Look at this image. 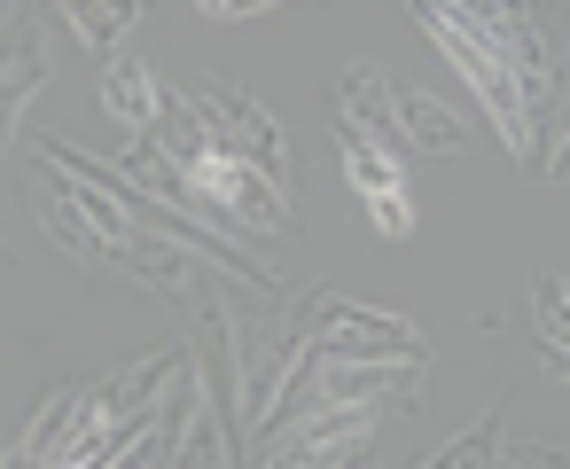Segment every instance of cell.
Segmentation results:
<instances>
[{"label":"cell","instance_id":"obj_1","mask_svg":"<svg viewBox=\"0 0 570 469\" xmlns=\"http://www.w3.org/2000/svg\"><path fill=\"white\" fill-rule=\"evenodd\" d=\"M180 102H188V118L204 126V141H212V149H227V157H243V165L274 173L282 188H297L289 134H282V118H274L266 102H250V95H243V87H227V79H196Z\"/></svg>","mask_w":570,"mask_h":469},{"label":"cell","instance_id":"obj_2","mask_svg":"<svg viewBox=\"0 0 570 469\" xmlns=\"http://www.w3.org/2000/svg\"><path fill=\"white\" fill-rule=\"evenodd\" d=\"M313 352H321V360H430V344L414 336V321L375 313V305H352V297H336V290L321 297Z\"/></svg>","mask_w":570,"mask_h":469},{"label":"cell","instance_id":"obj_3","mask_svg":"<svg viewBox=\"0 0 570 469\" xmlns=\"http://www.w3.org/2000/svg\"><path fill=\"white\" fill-rule=\"evenodd\" d=\"M375 422H383V399H313V414L266 461H360L367 438H375Z\"/></svg>","mask_w":570,"mask_h":469},{"label":"cell","instance_id":"obj_4","mask_svg":"<svg viewBox=\"0 0 570 469\" xmlns=\"http://www.w3.org/2000/svg\"><path fill=\"white\" fill-rule=\"evenodd\" d=\"M344 180L360 188V204H367V219L399 243L406 227H414V204H406V173H399V157H383L367 134H352L344 126Z\"/></svg>","mask_w":570,"mask_h":469},{"label":"cell","instance_id":"obj_5","mask_svg":"<svg viewBox=\"0 0 570 469\" xmlns=\"http://www.w3.org/2000/svg\"><path fill=\"white\" fill-rule=\"evenodd\" d=\"M40 87H48V32H40V17H24L0 40V157H17V118Z\"/></svg>","mask_w":570,"mask_h":469},{"label":"cell","instance_id":"obj_6","mask_svg":"<svg viewBox=\"0 0 570 469\" xmlns=\"http://www.w3.org/2000/svg\"><path fill=\"white\" fill-rule=\"evenodd\" d=\"M24 180H32V204H40V227L63 243V258H79V266H110V243L87 227V212L71 204V188H63V173L40 157V149H24Z\"/></svg>","mask_w":570,"mask_h":469},{"label":"cell","instance_id":"obj_7","mask_svg":"<svg viewBox=\"0 0 570 469\" xmlns=\"http://www.w3.org/2000/svg\"><path fill=\"white\" fill-rule=\"evenodd\" d=\"M165 102H173V95L157 87V63H141V56H126V48L102 56V110H110L126 134H157Z\"/></svg>","mask_w":570,"mask_h":469},{"label":"cell","instance_id":"obj_8","mask_svg":"<svg viewBox=\"0 0 570 469\" xmlns=\"http://www.w3.org/2000/svg\"><path fill=\"white\" fill-rule=\"evenodd\" d=\"M336 118H344L352 134H367L383 157H406V134H399V118H391V79H383L375 63H344V79H336Z\"/></svg>","mask_w":570,"mask_h":469},{"label":"cell","instance_id":"obj_9","mask_svg":"<svg viewBox=\"0 0 570 469\" xmlns=\"http://www.w3.org/2000/svg\"><path fill=\"white\" fill-rule=\"evenodd\" d=\"M391 118H399L406 149H422V157H453V149H469V126H461L438 95H422V87H406V79H391Z\"/></svg>","mask_w":570,"mask_h":469},{"label":"cell","instance_id":"obj_10","mask_svg":"<svg viewBox=\"0 0 570 469\" xmlns=\"http://www.w3.org/2000/svg\"><path fill=\"white\" fill-rule=\"evenodd\" d=\"M149 17V0H63V25H71V40L87 48V56H110V48H126V32Z\"/></svg>","mask_w":570,"mask_h":469},{"label":"cell","instance_id":"obj_11","mask_svg":"<svg viewBox=\"0 0 570 469\" xmlns=\"http://www.w3.org/2000/svg\"><path fill=\"white\" fill-rule=\"evenodd\" d=\"M531 336H539V352L554 360V375L570 368V344H562V274H539L531 282Z\"/></svg>","mask_w":570,"mask_h":469},{"label":"cell","instance_id":"obj_12","mask_svg":"<svg viewBox=\"0 0 570 469\" xmlns=\"http://www.w3.org/2000/svg\"><path fill=\"white\" fill-rule=\"evenodd\" d=\"M71 407H79V383L48 391V407H40V422L24 430V453H17V461H56V446L71 438Z\"/></svg>","mask_w":570,"mask_h":469},{"label":"cell","instance_id":"obj_13","mask_svg":"<svg viewBox=\"0 0 570 469\" xmlns=\"http://www.w3.org/2000/svg\"><path fill=\"white\" fill-rule=\"evenodd\" d=\"M500 446H508V407H492L484 422H469L445 453H430L438 469H469V461H500Z\"/></svg>","mask_w":570,"mask_h":469},{"label":"cell","instance_id":"obj_14","mask_svg":"<svg viewBox=\"0 0 570 469\" xmlns=\"http://www.w3.org/2000/svg\"><path fill=\"white\" fill-rule=\"evenodd\" d=\"M173 461H243V453H235V430L196 399V414H188V430H180V453H173Z\"/></svg>","mask_w":570,"mask_h":469},{"label":"cell","instance_id":"obj_15","mask_svg":"<svg viewBox=\"0 0 570 469\" xmlns=\"http://www.w3.org/2000/svg\"><path fill=\"white\" fill-rule=\"evenodd\" d=\"M258 9H274V0H219V17H258Z\"/></svg>","mask_w":570,"mask_h":469},{"label":"cell","instance_id":"obj_16","mask_svg":"<svg viewBox=\"0 0 570 469\" xmlns=\"http://www.w3.org/2000/svg\"><path fill=\"white\" fill-rule=\"evenodd\" d=\"M204 17H219V0H204Z\"/></svg>","mask_w":570,"mask_h":469},{"label":"cell","instance_id":"obj_17","mask_svg":"<svg viewBox=\"0 0 570 469\" xmlns=\"http://www.w3.org/2000/svg\"><path fill=\"white\" fill-rule=\"evenodd\" d=\"M0 258H9V251H0Z\"/></svg>","mask_w":570,"mask_h":469}]
</instances>
